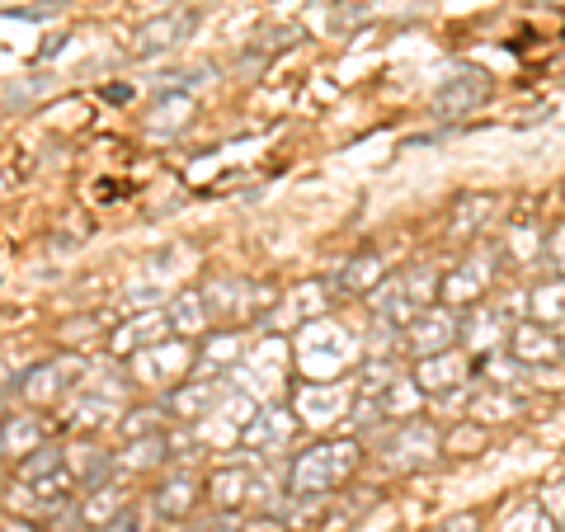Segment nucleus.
Returning <instances> with one entry per match:
<instances>
[{"instance_id": "f257e3e1", "label": "nucleus", "mask_w": 565, "mask_h": 532, "mask_svg": "<svg viewBox=\"0 0 565 532\" xmlns=\"http://www.w3.org/2000/svg\"><path fill=\"white\" fill-rule=\"evenodd\" d=\"M189 28V14H179V19H165V24H151L137 33V52H156V48H165V43H174V33H184Z\"/></svg>"}, {"instance_id": "f03ea898", "label": "nucleus", "mask_w": 565, "mask_h": 532, "mask_svg": "<svg viewBox=\"0 0 565 532\" xmlns=\"http://www.w3.org/2000/svg\"><path fill=\"white\" fill-rule=\"evenodd\" d=\"M513 349L523 353V358H537V353H556L552 335H542V330H518V344Z\"/></svg>"}]
</instances>
